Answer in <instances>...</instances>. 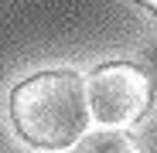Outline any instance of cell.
I'll return each mask as SVG.
<instances>
[{"instance_id":"cell-1","label":"cell","mask_w":157,"mask_h":153,"mask_svg":"<svg viewBox=\"0 0 157 153\" xmlns=\"http://www.w3.org/2000/svg\"><path fill=\"white\" fill-rule=\"evenodd\" d=\"M89 82L75 71H38L10 89V122L24 143L38 150H65L86 136Z\"/></svg>"},{"instance_id":"cell-2","label":"cell","mask_w":157,"mask_h":153,"mask_svg":"<svg viewBox=\"0 0 157 153\" xmlns=\"http://www.w3.org/2000/svg\"><path fill=\"white\" fill-rule=\"evenodd\" d=\"M150 102H154V78L137 65L109 61L89 75V109L99 126H113V129L133 126L147 116Z\"/></svg>"},{"instance_id":"cell-3","label":"cell","mask_w":157,"mask_h":153,"mask_svg":"<svg viewBox=\"0 0 157 153\" xmlns=\"http://www.w3.org/2000/svg\"><path fill=\"white\" fill-rule=\"evenodd\" d=\"M72 153H144V146L123 129H96L78 140Z\"/></svg>"},{"instance_id":"cell-4","label":"cell","mask_w":157,"mask_h":153,"mask_svg":"<svg viewBox=\"0 0 157 153\" xmlns=\"http://www.w3.org/2000/svg\"><path fill=\"white\" fill-rule=\"evenodd\" d=\"M144 4H147V10H154V14H157V0H144Z\"/></svg>"}]
</instances>
